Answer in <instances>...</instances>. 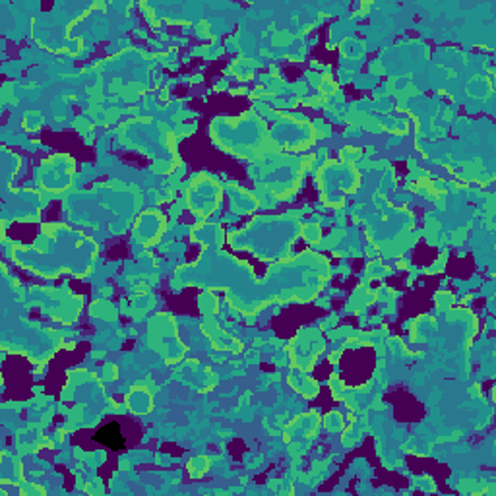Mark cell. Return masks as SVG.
Instances as JSON below:
<instances>
[{"instance_id":"cell-1","label":"cell","mask_w":496,"mask_h":496,"mask_svg":"<svg viewBox=\"0 0 496 496\" xmlns=\"http://www.w3.org/2000/svg\"><path fill=\"white\" fill-rule=\"evenodd\" d=\"M93 440L101 442L103 446H107L113 452H120L126 446L123 433H120V426L118 423H108V425L101 426L97 433L93 434Z\"/></svg>"}]
</instances>
